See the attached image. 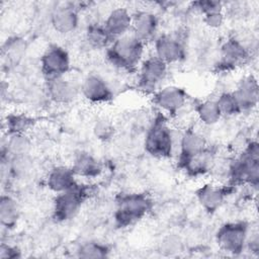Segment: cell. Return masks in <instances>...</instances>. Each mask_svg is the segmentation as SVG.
Listing matches in <instances>:
<instances>
[{
  "instance_id": "cell-30",
  "label": "cell",
  "mask_w": 259,
  "mask_h": 259,
  "mask_svg": "<svg viewBox=\"0 0 259 259\" xmlns=\"http://www.w3.org/2000/svg\"><path fill=\"white\" fill-rule=\"evenodd\" d=\"M109 254V249L106 245L98 242L83 243L77 250V256L80 258H105Z\"/></svg>"
},
{
  "instance_id": "cell-28",
  "label": "cell",
  "mask_w": 259,
  "mask_h": 259,
  "mask_svg": "<svg viewBox=\"0 0 259 259\" xmlns=\"http://www.w3.org/2000/svg\"><path fill=\"white\" fill-rule=\"evenodd\" d=\"M6 130L9 136L25 134V132L32 126L34 120L22 113H13L6 117Z\"/></svg>"
},
{
  "instance_id": "cell-34",
  "label": "cell",
  "mask_w": 259,
  "mask_h": 259,
  "mask_svg": "<svg viewBox=\"0 0 259 259\" xmlns=\"http://www.w3.org/2000/svg\"><path fill=\"white\" fill-rule=\"evenodd\" d=\"M20 251L11 245L2 243L0 246V258L1 259H10V258H19Z\"/></svg>"
},
{
  "instance_id": "cell-5",
  "label": "cell",
  "mask_w": 259,
  "mask_h": 259,
  "mask_svg": "<svg viewBox=\"0 0 259 259\" xmlns=\"http://www.w3.org/2000/svg\"><path fill=\"white\" fill-rule=\"evenodd\" d=\"M89 196V187L77 183L72 188L57 193L54 200L53 215L57 222H66L73 219Z\"/></svg>"
},
{
  "instance_id": "cell-29",
  "label": "cell",
  "mask_w": 259,
  "mask_h": 259,
  "mask_svg": "<svg viewBox=\"0 0 259 259\" xmlns=\"http://www.w3.org/2000/svg\"><path fill=\"white\" fill-rule=\"evenodd\" d=\"M222 116H234L241 113V108L233 92H223L215 99Z\"/></svg>"
},
{
  "instance_id": "cell-23",
  "label": "cell",
  "mask_w": 259,
  "mask_h": 259,
  "mask_svg": "<svg viewBox=\"0 0 259 259\" xmlns=\"http://www.w3.org/2000/svg\"><path fill=\"white\" fill-rule=\"evenodd\" d=\"M19 219V207L16 200L10 195L3 194L0 199V223L7 230L13 229Z\"/></svg>"
},
{
  "instance_id": "cell-7",
  "label": "cell",
  "mask_w": 259,
  "mask_h": 259,
  "mask_svg": "<svg viewBox=\"0 0 259 259\" xmlns=\"http://www.w3.org/2000/svg\"><path fill=\"white\" fill-rule=\"evenodd\" d=\"M168 65L158 57H149L143 60L139 67V82L140 90L146 93H155L158 86L166 78Z\"/></svg>"
},
{
  "instance_id": "cell-2",
  "label": "cell",
  "mask_w": 259,
  "mask_h": 259,
  "mask_svg": "<svg viewBox=\"0 0 259 259\" xmlns=\"http://www.w3.org/2000/svg\"><path fill=\"white\" fill-rule=\"evenodd\" d=\"M144 45L133 33L115 38L107 48V60L118 69L133 72L143 61Z\"/></svg>"
},
{
  "instance_id": "cell-10",
  "label": "cell",
  "mask_w": 259,
  "mask_h": 259,
  "mask_svg": "<svg viewBox=\"0 0 259 259\" xmlns=\"http://www.w3.org/2000/svg\"><path fill=\"white\" fill-rule=\"evenodd\" d=\"M186 100V91L174 85L163 87L153 94L154 103L171 115L178 113L184 107Z\"/></svg>"
},
{
  "instance_id": "cell-17",
  "label": "cell",
  "mask_w": 259,
  "mask_h": 259,
  "mask_svg": "<svg viewBox=\"0 0 259 259\" xmlns=\"http://www.w3.org/2000/svg\"><path fill=\"white\" fill-rule=\"evenodd\" d=\"M51 22L56 31L62 34L71 33L78 27V9L71 3L59 6L54 9Z\"/></svg>"
},
{
  "instance_id": "cell-15",
  "label": "cell",
  "mask_w": 259,
  "mask_h": 259,
  "mask_svg": "<svg viewBox=\"0 0 259 259\" xmlns=\"http://www.w3.org/2000/svg\"><path fill=\"white\" fill-rule=\"evenodd\" d=\"M214 160V151L211 150L209 147H206L201 152L178 162L180 168H182L187 175L191 177H197L207 172H210Z\"/></svg>"
},
{
  "instance_id": "cell-31",
  "label": "cell",
  "mask_w": 259,
  "mask_h": 259,
  "mask_svg": "<svg viewBox=\"0 0 259 259\" xmlns=\"http://www.w3.org/2000/svg\"><path fill=\"white\" fill-rule=\"evenodd\" d=\"M193 5H194V9L197 10L202 15L212 13V12L224 11L223 3L220 1H214V0L197 1V2H194Z\"/></svg>"
},
{
  "instance_id": "cell-14",
  "label": "cell",
  "mask_w": 259,
  "mask_h": 259,
  "mask_svg": "<svg viewBox=\"0 0 259 259\" xmlns=\"http://www.w3.org/2000/svg\"><path fill=\"white\" fill-rule=\"evenodd\" d=\"M241 111H249L255 108L259 99V86L257 79L253 75L242 78L235 91H233Z\"/></svg>"
},
{
  "instance_id": "cell-19",
  "label": "cell",
  "mask_w": 259,
  "mask_h": 259,
  "mask_svg": "<svg viewBox=\"0 0 259 259\" xmlns=\"http://www.w3.org/2000/svg\"><path fill=\"white\" fill-rule=\"evenodd\" d=\"M47 90L50 98L61 104H67L76 99L78 95V88L73 82L62 78L47 80Z\"/></svg>"
},
{
  "instance_id": "cell-8",
  "label": "cell",
  "mask_w": 259,
  "mask_h": 259,
  "mask_svg": "<svg viewBox=\"0 0 259 259\" xmlns=\"http://www.w3.org/2000/svg\"><path fill=\"white\" fill-rule=\"evenodd\" d=\"M68 52L59 45L50 46L40 58V70L47 80L62 78L70 70Z\"/></svg>"
},
{
  "instance_id": "cell-24",
  "label": "cell",
  "mask_w": 259,
  "mask_h": 259,
  "mask_svg": "<svg viewBox=\"0 0 259 259\" xmlns=\"http://www.w3.org/2000/svg\"><path fill=\"white\" fill-rule=\"evenodd\" d=\"M86 40L93 49H107L115 38L107 31L103 24L91 23L86 29Z\"/></svg>"
},
{
  "instance_id": "cell-12",
  "label": "cell",
  "mask_w": 259,
  "mask_h": 259,
  "mask_svg": "<svg viewBox=\"0 0 259 259\" xmlns=\"http://www.w3.org/2000/svg\"><path fill=\"white\" fill-rule=\"evenodd\" d=\"M81 93L87 101L94 104L106 103L113 97L106 81L95 74H90L84 78L81 84Z\"/></svg>"
},
{
  "instance_id": "cell-25",
  "label": "cell",
  "mask_w": 259,
  "mask_h": 259,
  "mask_svg": "<svg viewBox=\"0 0 259 259\" xmlns=\"http://www.w3.org/2000/svg\"><path fill=\"white\" fill-rule=\"evenodd\" d=\"M31 150V142L25 134L11 135L7 139L5 146L2 147V153L7 157H19L28 155Z\"/></svg>"
},
{
  "instance_id": "cell-21",
  "label": "cell",
  "mask_w": 259,
  "mask_h": 259,
  "mask_svg": "<svg viewBox=\"0 0 259 259\" xmlns=\"http://www.w3.org/2000/svg\"><path fill=\"white\" fill-rule=\"evenodd\" d=\"M207 147L204 137L193 128H187L182 134L179 143V160H184L191 157Z\"/></svg>"
},
{
  "instance_id": "cell-13",
  "label": "cell",
  "mask_w": 259,
  "mask_h": 259,
  "mask_svg": "<svg viewBox=\"0 0 259 259\" xmlns=\"http://www.w3.org/2000/svg\"><path fill=\"white\" fill-rule=\"evenodd\" d=\"M233 187L235 186H219L207 183L197 189L196 197L203 209L212 213L223 205L228 194L232 193Z\"/></svg>"
},
{
  "instance_id": "cell-4",
  "label": "cell",
  "mask_w": 259,
  "mask_h": 259,
  "mask_svg": "<svg viewBox=\"0 0 259 259\" xmlns=\"http://www.w3.org/2000/svg\"><path fill=\"white\" fill-rule=\"evenodd\" d=\"M174 149V139L163 116L156 117L145 138V150L156 158H169Z\"/></svg>"
},
{
  "instance_id": "cell-26",
  "label": "cell",
  "mask_w": 259,
  "mask_h": 259,
  "mask_svg": "<svg viewBox=\"0 0 259 259\" xmlns=\"http://www.w3.org/2000/svg\"><path fill=\"white\" fill-rule=\"evenodd\" d=\"M195 112L198 119L205 125L215 124L222 117L219 106L213 99L198 101L195 105Z\"/></svg>"
},
{
  "instance_id": "cell-27",
  "label": "cell",
  "mask_w": 259,
  "mask_h": 259,
  "mask_svg": "<svg viewBox=\"0 0 259 259\" xmlns=\"http://www.w3.org/2000/svg\"><path fill=\"white\" fill-rule=\"evenodd\" d=\"M26 42L19 36H11L6 39L2 47V55L11 64H17L23 57Z\"/></svg>"
},
{
  "instance_id": "cell-33",
  "label": "cell",
  "mask_w": 259,
  "mask_h": 259,
  "mask_svg": "<svg viewBox=\"0 0 259 259\" xmlns=\"http://www.w3.org/2000/svg\"><path fill=\"white\" fill-rule=\"evenodd\" d=\"M225 21V14L224 11L212 12L203 15V22L209 28H219L223 25Z\"/></svg>"
},
{
  "instance_id": "cell-22",
  "label": "cell",
  "mask_w": 259,
  "mask_h": 259,
  "mask_svg": "<svg viewBox=\"0 0 259 259\" xmlns=\"http://www.w3.org/2000/svg\"><path fill=\"white\" fill-rule=\"evenodd\" d=\"M76 176L84 178H95L99 176L102 171L100 162L89 153H80L76 156L71 167Z\"/></svg>"
},
{
  "instance_id": "cell-18",
  "label": "cell",
  "mask_w": 259,
  "mask_h": 259,
  "mask_svg": "<svg viewBox=\"0 0 259 259\" xmlns=\"http://www.w3.org/2000/svg\"><path fill=\"white\" fill-rule=\"evenodd\" d=\"M133 15L124 7H117L110 11L103 25L113 38H118L127 34L132 29Z\"/></svg>"
},
{
  "instance_id": "cell-20",
  "label": "cell",
  "mask_w": 259,
  "mask_h": 259,
  "mask_svg": "<svg viewBox=\"0 0 259 259\" xmlns=\"http://www.w3.org/2000/svg\"><path fill=\"white\" fill-rule=\"evenodd\" d=\"M77 183L76 174L74 173L73 169L66 166L54 167L49 172L47 177L48 187L56 193L66 191L75 186Z\"/></svg>"
},
{
  "instance_id": "cell-6",
  "label": "cell",
  "mask_w": 259,
  "mask_h": 259,
  "mask_svg": "<svg viewBox=\"0 0 259 259\" xmlns=\"http://www.w3.org/2000/svg\"><path fill=\"white\" fill-rule=\"evenodd\" d=\"M249 226L245 222H229L220 227L215 234L219 247L230 254H240L247 242Z\"/></svg>"
},
{
  "instance_id": "cell-11",
  "label": "cell",
  "mask_w": 259,
  "mask_h": 259,
  "mask_svg": "<svg viewBox=\"0 0 259 259\" xmlns=\"http://www.w3.org/2000/svg\"><path fill=\"white\" fill-rule=\"evenodd\" d=\"M155 56L167 65L175 64L185 58V48L176 35L161 34L155 40Z\"/></svg>"
},
{
  "instance_id": "cell-3",
  "label": "cell",
  "mask_w": 259,
  "mask_h": 259,
  "mask_svg": "<svg viewBox=\"0 0 259 259\" xmlns=\"http://www.w3.org/2000/svg\"><path fill=\"white\" fill-rule=\"evenodd\" d=\"M153 200L146 193L134 192L119 196L114 212L115 224L126 228L144 219L152 209Z\"/></svg>"
},
{
  "instance_id": "cell-1",
  "label": "cell",
  "mask_w": 259,
  "mask_h": 259,
  "mask_svg": "<svg viewBox=\"0 0 259 259\" xmlns=\"http://www.w3.org/2000/svg\"><path fill=\"white\" fill-rule=\"evenodd\" d=\"M228 176L232 186L249 184L257 187L259 182V146L257 142L248 143L242 153L230 162Z\"/></svg>"
},
{
  "instance_id": "cell-32",
  "label": "cell",
  "mask_w": 259,
  "mask_h": 259,
  "mask_svg": "<svg viewBox=\"0 0 259 259\" xmlns=\"http://www.w3.org/2000/svg\"><path fill=\"white\" fill-rule=\"evenodd\" d=\"M94 134L98 139L105 141V140L109 139L112 136L113 125L109 120H107L105 118L99 119L95 122Z\"/></svg>"
},
{
  "instance_id": "cell-9",
  "label": "cell",
  "mask_w": 259,
  "mask_h": 259,
  "mask_svg": "<svg viewBox=\"0 0 259 259\" xmlns=\"http://www.w3.org/2000/svg\"><path fill=\"white\" fill-rule=\"evenodd\" d=\"M250 57V50L245 42L233 36L222 45L217 67L220 71H231L245 65Z\"/></svg>"
},
{
  "instance_id": "cell-16",
  "label": "cell",
  "mask_w": 259,
  "mask_h": 259,
  "mask_svg": "<svg viewBox=\"0 0 259 259\" xmlns=\"http://www.w3.org/2000/svg\"><path fill=\"white\" fill-rule=\"evenodd\" d=\"M159 26L156 14L151 11H138L133 15L132 31L133 34L144 44L155 37Z\"/></svg>"
}]
</instances>
